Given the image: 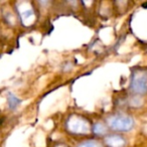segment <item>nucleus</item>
Wrapping results in <instances>:
<instances>
[{
  "label": "nucleus",
  "mask_w": 147,
  "mask_h": 147,
  "mask_svg": "<svg viewBox=\"0 0 147 147\" xmlns=\"http://www.w3.org/2000/svg\"><path fill=\"white\" fill-rule=\"evenodd\" d=\"M97 143L96 142H92V141H88V142H85L83 144H81L79 147H97Z\"/></svg>",
  "instance_id": "nucleus-4"
},
{
  "label": "nucleus",
  "mask_w": 147,
  "mask_h": 147,
  "mask_svg": "<svg viewBox=\"0 0 147 147\" xmlns=\"http://www.w3.org/2000/svg\"><path fill=\"white\" fill-rule=\"evenodd\" d=\"M108 123L111 128H113L114 130L128 131L133 126V119L128 116L117 115V116H112L111 118H109Z\"/></svg>",
  "instance_id": "nucleus-1"
},
{
  "label": "nucleus",
  "mask_w": 147,
  "mask_h": 147,
  "mask_svg": "<svg viewBox=\"0 0 147 147\" xmlns=\"http://www.w3.org/2000/svg\"><path fill=\"white\" fill-rule=\"evenodd\" d=\"M20 102L21 101L19 100L15 95L9 93L8 97H7V104H8V107H9L10 110H14V109H16L17 107H18V105L20 104Z\"/></svg>",
  "instance_id": "nucleus-3"
},
{
  "label": "nucleus",
  "mask_w": 147,
  "mask_h": 147,
  "mask_svg": "<svg viewBox=\"0 0 147 147\" xmlns=\"http://www.w3.org/2000/svg\"><path fill=\"white\" fill-rule=\"evenodd\" d=\"M131 90L136 94H144L147 92V77L145 75L134 74L131 82Z\"/></svg>",
  "instance_id": "nucleus-2"
}]
</instances>
